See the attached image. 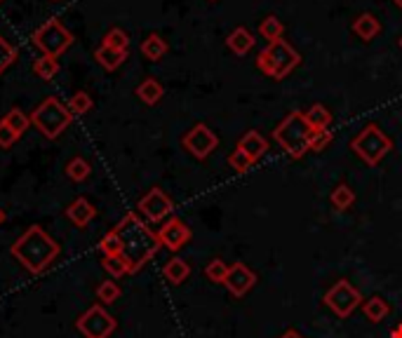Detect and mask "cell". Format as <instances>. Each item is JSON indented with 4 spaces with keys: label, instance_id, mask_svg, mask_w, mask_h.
<instances>
[{
    "label": "cell",
    "instance_id": "obj_17",
    "mask_svg": "<svg viewBox=\"0 0 402 338\" xmlns=\"http://www.w3.org/2000/svg\"><path fill=\"white\" fill-rule=\"evenodd\" d=\"M134 94L142 99L146 106H156L162 99V94H165V89H162V84L156 78H146L144 82L137 84Z\"/></svg>",
    "mask_w": 402,
    "mask_h": 338
},
{
    "label": "cell",
    "instance_id": "obj_24",
    "mask_svg": "<svg viewBox=\"0 0 402 338\" xmlns=\"http://www.w3.org/2000/svg\"><path fill=\"white\" fill-rule=\"evenodd\" d=\"M3 122L12 129L14 134L19 136V139H21V134H24L26 129H28V125H31V118H28V115H26L24 111H21V109H12V111H7V113H5Z\"/></svg>",
    "mask_w": 402,
    "mask_h": 338
},
{
    "label": "cell",
    "instance_id": "obj_38",
    "mask_svg": "<svg viewBox=\"0 0 402 338\" xmlns=\"http://www.w3.org/2000/svg\"><path fill=\"white\" fill-rule=\"evenodd\" d=\"M17 141H19V136L14 134L3 120H0V148H10V146H14Z\"/></svg>",
    "mask_w": 402,
    "mask_h": 338
},
{
    "label": "cell",
    "instance_id": "obj_39",
    "mask_svg": "<svg viewBox=\"0 0 402 338\" xmlns=\"http://www.w3.org/2000/svg\"><path fill=\"white\" fill-rule=\"evenodd\" d=\"M280 338H304V336H301L299 332H295V329H290V332H285Z\"/></svg>",
    "mask_w": 402,
    "mask_h": 338
},
{
    "label": "cell",
    "instance_id": "obj_12",
    "mask_svg": "<svg viewBox=\"0 0 402 338\" xmlns=\"http://www.w3.org/2000/svg\"><path fill=\"white\" fill-rule=\"evenodd\" d=\"M158 240L162 247H167L169 251H179L184 244L191 240V228L184 224L181 219L172 217L169 221L162 224V228L158 230Z\"/></svg>",
    "mask_w": 402,
    "mask_h": 338
},
{
    "label": "cell",
    "instance_id": "obj_13",
    "mask_svg": "<svg viewBox=\"0 0 402 338\" xmlns=\"http://www.w3.org/2000/svg\"><path fill=\"white\" fill-rule=\"evenodd\" d=\"M226 289L233 294L236 298H243L247 291H250L254 284H257V275H254L245 263H233L226 275Z\"/></svg>",
    "mask_w": 402,
    "mask_h": 338
},
{
    "label": "cell",
    "instance_id": "obj_20",
    "mask_svg": "<svg viewBox=\"0 0 402 338\" xmlns=\"http://www.w3.org/2000/svg\"><path fill=\"white\" fill-rule=\"evenodd\" d=\"M162 275H165V280H167V282L181 284V282H186V280H189L191 266H189L184 258H169L167 263H165V268H162Z\"/></svg>",
    "mask_w": 402,
    "mask_h": 338
},
{
    "label": "cell",
    "instance_id": "obj_28",
    "mask_svg": "<svg viewBox=\"0 0 402 338\" xmlns=\"http://www.w3.org/2000/svg\"><path fill=\"white\" fill-rule=\"evenodd\" d=\"M329 200H332V205H334L339 212H344V209H349V207H353L355 193H353L351 186H346V183H339V186L332 190Z\"/></svg>",
    "mask_w": 402,
    "mask_h": 338
},
{
    "label": "cell",
    "instance_id": "obj_25",
    "mask_svg": "<svg viewBox=\"0 0 402 338\" xmlns=\"http://www.w3.org/2000/svg\"><path fill=\"white\" fill-rule=\"evenodd\" d=\"M102 45H104V48L118 50V52H127V48H129V36H127L122 28L113 26L111 31H106V33H104Z\"/></svg>",
    "mask_w": 402,
    "mask_h": 338
},
{
    "label": "cell",
    "instance_id": "obj_42",
    "mask_svg": "<svg viewBox=\"0 0 402 338\" xmlns=\"http://www.w3.org/2000/svg\"><path fill=\"white\" fill-rule=\"evenodd\" d=\"M393 3H396V5L400 7V10H402V0H393Z\"/></svg>",
    "mask_w": 402,
    "mask_h": 338
},
{
    "label": "cell",
    "instance_id": "obj_26",
    "mask_svg": "<svg viewBox=\"0 0 402 338\" xmlns=\"http://www.w3.org/2000/svg\"><path fill=\"white\" fill-rule=\"evenodd\" d=\"M259 33H261V38H266L268 43H275V40H280V38H282L285 24L275 17V14H270V17H266L264 21H261Z\"/></svg>",
    "mask_w": 402,
    "mask_h": 338
},
{
    "label": "cell",
    "instance_id": "obj_43",
    "mask_svg": "<svg viewBox=\"0 0 402 338\" xmlns=\"http://www.w3.org/2000/svg\"><path fill=\"white\" fill-rule=\"evenodd\" d=\"M400 48H402V38H400Z\"/></svg>",
    "mask_w": 402,
    "mask_h": 338
},
{
    "label": "cell",
    "instance_id": "obj_27",
    "mask_svg": "<svg viewBox=\"0 0 402 338\" xmlns=\"http://www.w3.org/2000/svg\"><path fill=\"white\" fill-rule=\"evenodd\" d=\"M306 120L311 122L313 129H329L332 125V113L324 109L322 104H313L306 113Z\"/></svg>",
    "mask_w": 402,
    "mask_h": 338
},
{
    "label": "cell",
    "instance_id": "obj_9",
    "mask_svg": "<svg viewBox=\"0 0 402 338\" xmlns=\"http://www.w3.org/2000/svg\"><path fill=\"white\" fill-rule=\"evenodd\" d=\"M75 327H78V332L85 338H108L115 332L118 322L106 312L104 305H92V308H88L80 315Z\"/></svg>",
    "mask_w": 402,
    "mask_h": 338
},
{
    "label": "cell",
    "instance_id": "obj_37",
    "mask_svg": "<svg viewBox=\"0 0 402 338\" xmlns=\"http://www.w3.org/2000/svg\"><path fill=\"white\" fill-rule=\"evenodd\" d=\"M329 143H332V132H329V129H313V136H311V151L313 153L324 151Z\"/></svg>",
    "mask_w": 402,
    "mask_h": 338
},
{
    "label": "cell",
    "instance_id": "obj_36",
    "mask_svg": "<svg viewBox=\"0 0 402 338\" xmlns=\"http://www.w3.org/2000/svg\"><path fill=\"white\" fill-rule=\"evenodd\" d=\"M99 249H102L104 256H113V254H120V237L115 230H108L99 242Z\"/></svg>",
    "mask_w": 402,
    "mask_h": 338
},
{
    "label": "cell",
    "instance_id": "obj_22",
    "mask_svg": "<svg viewBox=\"0 0 402 338\" xmlns=\"http://www.w3.org/2000/svg\"><path fill=\"white\" fill-rule=\"evenodd\" d=\"M362 310H365V317L369 322H374V325H379V322H384L386 317H388V303L384 301L381 296H372V298H367L365 305H362Z\"/></svg>",
    "mask_w": 402,
    "mask_h": 338
},
{
    "label": "cell",
    "instance_id": "obj_8",
    "mask_svg": "<svg viewBox=\"0 0 402 338\" xmlns=\"http://www.w3.org/2000/svg\"><path fill=\"white\" fill-rule=\"evenodd\" d=\"M324 303H327V308H332L337 317L346 320L362 303V296L349 280H337L334 287L324 294Z\"/></svg>",
    "mask_w": 402,
    "mask_h": 338
},
{
    "label": "cell",
    "instance_id": "obj_10",
    "mask_svg": "<svg viewBox=\"0 0 402 338\" xmlns=\"http://www.w3.org/2000/svg\"><path fill=\"white\" fill-rule=\"evenodd\" d=\"M181 143L196 160H205V158H210L216 146H219V136H216L205 122H198V125H193L189 129L186 136L181 139Z\"/></svg>",
    "mask_w": 402,
    "mask_h": 338
},
{
    "label": "cell",
    "instance_id": "obj_19",
    "mask_svg": "<svg viewBox=\"0 0 402 338\" xmlns=\"http://www.w3.org/2000/svg\"><path fill=\"white\" fill-rule=\"evenodd\" d=\"M95 59L99 66H104L106 71H115V68L122 66V61L127 59V52H118V50H111V48H104L99 45L95 50Z\"/></svg>",
    "mask_w": 402,
    "mask_h": 338
},
{
    "label": "cell",
    "instance_id": "obj_30",
    "mask_svg": "<svg viewBox=\"0 0 402 338\" xmlns=\"http://www.w3.org/2000/svg\"><path fill=\"white\" fill-rule=\"evenodd\" d=\"M104 271L111 275V278H122V275H127V261L120 256V254H113V256H104L102 261Z\"/></svg>",
    "mask_w": 402,
    "mask_h": 338
},
{
    "label": "cell",
    "instance_id": "obj_32",
    "mask_svg": "<svg viewBox=\"0 0 402 338\" xmlns=\"http://www.w3.org/2000/svg\"><path fill=\"white\" fill-rule=\"evenodd\" d=\"M120 294H122V291H120V287H118V284H115L113 280H106V282H102V284L97 287V298H99V301H102L104 305L115 303V301L120 298Z\"/></svg>",
    "mask_w": 402,
    "mask_h": 338
},
{
    "label": "cell",
    "instance_id": "obj_11",
    "mask_svg": "<svg viewBox=\"0 0 402 338\" xmlns=\"http://www.w3.org/2000/svg\"><path fill=\"white\" fill-rule=\"evenodd\" d=\"M137 209H139V214H142L146 221H151V224H158V221L165 219L167 214H172L174 205H172V200L162 193L160 188H151L149 193L139 200Z\"/></svg>",
    "mask_w": 402,
    "mask_h": 338
},
{
    "label": "cell",
    "instance_id": "obj_5",
    "mask_svg": "<svg viewBox=\"0 0 402 338\" xmlns=\"http://www.w3.org/2000/svg\"><path fill=\"white\" fill-rule=\"evenodd\" d=\"M73 115L68 111V106H64L57 97L43 99L36 106V111L31 113V125H36V129L41 132L45 139H57L64 129L71 125Z\"/></svg>",
    "mask_w": 402,
    "mask_h": 338
},
{
    "label": "cell",
    "instance_id": "obj_31",
    "mask_svg": "<svg viewBox=\"0 0 402 338\" xmlns=\"http://www.w3.org/2000/svg\"><path fill=\"white\" fill-rule=\"evenodd\" d=\"M231 271V266H226V261H221V258H214L207 263L205 268V275H207V280L210 282H216V284H223L226 282V275Z\"/></svg>",
    "mask_w": 402,
    "mask_h": 338
},
{
    "label": "cell",
    "instance_id": "obj_15",
    "mask_svg": "<svg viewBox=\"0 0 402 338\" xmlns=\"http://www.w3.org/2000/svg\"><path fill=\"white\" fill-rule=\"evenodd\" d=\"M226 48H228L231 52H233V55H238V57L250 55L252 48H254V36H252L247 28L238 26V28L233 31V33H231V36L226 38Z\"/></svg>",
    "mask_w": 402,
    "mask_h": 338
},
{
    "label": "cell",
    "instance_id": "obj_35",
    "mask_svg": "<svg viewBox=\"0 0 402 338\" xmlns=\"http://www.w3.org/2000/svg\"><path fill=\"white\" fill-rule=\"evenodd\" d=\"M14 61H17V50H14L12 45L0 36V75H3L7 68L14 64Z\"/></svg>",
    "mask_w": 402,
    "mask_h": 338
},
{
    "label": "cell",
    "instance_id": "obj_3",
    "mask_svg": "<svg viewBox=\"0 0 402 338\" xmlns=\"http://www.w3.org/2000/svg\"><path fill=\"white\" fill-rule=\"evenodd\" d=\"M311 136H313V127L311 122L306 120L304 111H292L273 132V139L295 160L311 151Z\"/></svg>",
    "mask_w": 402,
    "mask_h": 338
},
{
    "label": "cell",
    "instance_id": "obj_2",
    "mask_svg": "<svg viewBox=\"0 0 402 338\" xmlns=\"http://www.w3.org/2000/svg\"><path fill=\"white\" fill-rule=\"evenodd\" d=\"M59 242L52 240L43 226H28L10 247V254L31 275H43L59 258Z\"/></svg>",
    "mask_w": 402,
    "mask_h": 338
},
{
    "label": "cell",
    "instance_id": "obj_40",
    "mask_svg": "<svg viewBox=\"0 0 402 338\" xmlns=\"http://www.w3.org/2000/svg\"><path fill=\"white\" fill-rule=\"evenodd\" d=\"M393 338H402V325L396 327V332H393Z\"/></svg>",
    "mask_w": 402,
    "mask_h": 338
},
{
    "label": "cell",
    "instance_id": "obj_18",
    "mask_svg": "<svg viewBox=\"0 0 402 338\" xmlns=\"http://www.w3.org/2000/svg\"><path fill=\"white\" fill-rule=\"evenodd\" d=\"M167 43H165V38L158 36V33H149L144 38V43H142V55L149 59V61H160L162 57L167 55Z\"/></svg>",
    "mask_w": 402,
    "mask_h": 338
},
{
    "label": "cell",
    "instance_id": "obj_7",
    "mask_svg": "<svg viewBox=\"0 0 402 338\" xmlns=\"http://www.w3.org/2000/svg\"><path fill=\"white\" fill-rule=\"evenodd\" d=\"M351 148L355 151V156L365 160L369 167H376L393 151V141L376 125H367L351 141Z\"/></svg>",
    "mask_w": 402,
    "mask_h": 338
},
{
    "label": "cell",
    "instance_id": "obj_14",
    "mask_svg": "<svg viewBox=\"0 0 402 338\" xmlns=\"http://www.w3.org/2000/svg\"><path fill=\"white\" fill-rule=\"evenodd\" d=\"M95 217H97V209L92 207L88 197H75L73 202L66 207V219L78 228H88V224Z\"/></svg>",
    "mask_w": 402,
    "mask_h": 338
},
{
    "label": "cell",
    "instance_id": "obj_16",
    "mask_svg": "<svg viewBox=\"0 0 402 338\" xmlns=\"http://www.w3.org/2000/svg\"><path fill=\"white\" fill-rule=\"evenodd\" d=\"M238 148L245 151L247 156H250V158L254 160V163H257V160L268 151V141L257 132V129H252V132H247V134L243 136V139L238 141Z\"/></svg>",
    "mask_w": 402,
    "mask_h": 338
},
{
    "label": "cell",
    "instance_id": "obj_21",
    "mask_svg": "<svg viewBox=\"0 0 402 338\" xmlns=\"http://www.w3.org/2000/svg\"><path fill=\"white\" fill-rule=\"evenodd\" d=\"M379 28H381V24H379V19L374 14H360V17L353 21L355 36L362 38V40H372V38L379 33Z\"/></svg>",
    "mask_w": 402,
    "mask_h": 338
},
{
    "label": "cell",
    "instance_id": "obj_29",
    "mask_svg": "<svg viewBox=\"0 0 402 338\" xmlns=\"http://www.w3.org/2000/svg\"><path fill=\"white\" fill-rule=\"evenodd\" d=\"M90 174H92V167L85 158H73L66 163V176L71 181H85L90 179Z\"/></svg>",
    "mask_w": 402,
    "mask_h": 338
},
{
    "label": "cell",
    "instance_id": "obj_41",
    "mask_svg": "<svg viewBox=\"0 0 402 338\" xmlns=\"http://www.w3.org/2000/svg\"><path fill=\"white\" fill-rule=\"evenodd\" d=\"M3 224H5V212L0 209V226H3Z\"/></svg>",
    "mask_w": 402,
    "mask_h": 338
},
{
    "label": "cell",
    "instance_id": "obj_6",
    "mask_svg": "<svg viewBox=\"0 0 402 338\" xmlns=\"http://www.w3.org/2000/svg\"><path fill=\"white\" fill-rule=\"evenodd\" d=\"M73 33L59 19H48L43 26H38L31 36L33 48H38L45 57H61L73 45Z\"/></svg>",
    "mask_w": 402,
    "mask_h": 338
},
{
    "label": "cell",
    "instance_id": "obj_4",
    "mask_svg": "<svg viewBox=\"0 0 402 338\" xmlns=\"http://www.w3.org/2000/svg\"><path fill=\"white\" fill-rule=\"evenodd\" d=\"M299 61H301L299 52L292 48L285 38H280V40H275V43H268V48L257 57V66L261 73L268 75V78L282 80L299 66Z\"/></svg>",
    "mask_w": 402,
    "mask_h": 338
},
{
    "label": "cell",
    "instance_id": "obj_33",
    "mask_svg": "<svg viewBox=\"0 0 402 338\" xmlns=\"http://www.w3.org/2000/svg\"><path fill=\"white\" fill-rule=\"evenodd\" d=\"M92 97L88 94V92H75V94L71 97V102H68V111H71V115H85L92 111Z\"/></svg>",
    "mask_w": 402,
    "mask_h": 338
},
{
    "label": "cell",
    "instance_id": "obj_23",
    "mask_svg": "<svg viewBox=\"0 0 402 338\" xmlns=\"http://www.w3.org/2000/svg\"><path fill=\"white\" fill-rule=\"evenodd\" d=\"M33 73L38 75L41 80H54L59 73V61L54 57H38L33 61Z\"/></svg>",
    "mask_w": 402,
    "mask_h": 338
},
{
    "label": "cell",
    "instance_id": "obj_34",
    "mask_svg": "<svg viewBox=\"0 0 402 338\" xmlns=\"http://www.w3.org/2000/svg\"><path fill=\"white\" fill-rule=\"evenodd\" d=\"M228 165H231V169H233V172H238V174H245L247 169H252V165H254V160L247 156L245 151H240V148H236L233 153H231L228 156Z\"/></svg>",
    "mask_w": 402,
    "mask_h": 338
},
{
    "label": "cell",
    "instance_id": "obj_44",
    "mask_svg": "<svg viewBox=\"0 0 402 338\" xmlns=\"http://www.w3.org/2000/svg\"><path fill=\"white\" fill-rule=\"evenodd\" d=\"M0 5H3V0H0Z\"/></svg>",
    "mask_w": 402,
    "mask_h": 338
},
{
    "label": "cell",
    "instance_id": "obj_1",
    "mask_svg": "<svg viewBox=\"0 0 402 338\" xmlns=\"http://www.w3.org/2000/svg\"><path fill=\"white\" fill-rule=\"evenodd\" d=\"M113 230L120 237V256L127 261L129 273L142 271L162 247L158 240V233H153V230L132 212L125 214Z\"/></svg>",
    "mask_w": 402,
    "mask_h": 338
}]
</instances>
